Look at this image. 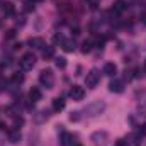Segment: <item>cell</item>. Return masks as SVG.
Wrapping results in <instances>:
<instances>
[{
    "label": "cell",
    "mask_w": 146,
    "mask_h": 146,
    "mask_svg": "<svg viewBox=\"0 0 146 146\" xmlns=\"http://www.w3.org/2000/svg\"><path fill=\"white\" fill-rule=\"evenodd\" d=\"M21 68L24 70V72H29V70H33L34 68V65H36V56L33 54V53H26L22 58H21Z\"/></svg>",
    "instance_id": "cell-1"
},
{
    "label": "cell",
    "mask_w": 146,
    "mask_h": 146,
    "mask_svg": "<svg viewBox=\"0 0 146 146\" xmlns=\"http://www.w3.org/2000/svg\"><path fill=\"white\" fill-rule=\"evenodd\" d=\"M39 82L46 87V88H53L54 85V73L51 70H42L39 73Z\"/></svg>",
    "instance_id": "cell-2"
},
{
    "label": "cell",
    "mask_w": 146,
    "mask_h": 146,
    "mask_svg": "<svg viewBox=\"0 0 146 146\" xmlns=\"http://www.w3.org/2000/svg\"><path fill=\"white\" fill-rule=\"evenodd\" d=\"M99 82H100V73H99V70L94 68V70H90V72L87 73V76H85V83H87L88 88H95Z\"/></svg>",
    "instance_id": "cell-3"
},
{
    "label": "cell",
    "mask_w": 146,
    "mask_h": 146,
    "mask_svg": "<svg viewBox=\"0 0 146 146\" xmlns=\"http://www.w3.org/2000/svg\"><path fill=\"white\" fill-rule=\"evenodd\" d=\"M104 109H106V104H104V102H100V100H97V102H94V104H90V106L87 107V112H88V115L95 117V115L102 114Z\"/></svg>",
    "instance_id": "cell-4"
},
{
    "label": "cell",
    "mask_w": 146,
    "mask_h": 146,
    "mask_svg": "<svg viewBox=\"0 0 146 146\" xmlns=\"http://www.w3.org/2000/svg\"><path fill=\"white\" fill-rule=\"evenodd\" d=\"M70 97H72L73 100H82V99L85 97V90H83V87H80V85H73L72 88H70Z\"/></svg>",
    "instance_id": "cell-5"
},
{
    "label": "cell",
    "mask_w": 146,
    "mask_h": 146,
    "mask_svg": "<svg viewBox=\"0 0 146 146\" xmlns=\"http://www.w3.org/2000/svg\"><path fill=\"white\" fill-rule=\"evenodd\" d=\"M109 90L114 94H121V92H124V83L121 80H112L109 83Z\"/></svg>",
    "instance_id": "cell-6"
},
{
    "label": "cell",
    "mask_w": 146,
    "mask_h": 146,
    "mask_svg": "<svg viewBox=\"0 0 146 146\" xmlns=\"http://www.w3.org/2000/svg\"><path fill=\"white\" fill-rule=\"evenodd\" d=\"M41 97H42V94H41V90H39L37 87H33V88L29 90V99H31L33 102H37V100H41Z\"/></svg>",
    "instance_id": "cell-7"
},
{
    "label": "cell",
    "mask_w": 146,
    "mask_h": 146,
    "mask_svg": "<svg viewBox=\"0 0 146 146\" xmlns=\"http://www.w3.org/2000/svg\"><path fill=\"white\" fill-rule=\"evenodd\" d=\"M2 9H3V12H5V15H14V14H15V5H14L12 2H5V3L2 5Z\"/></svg>",
    "instance_id": "cell-8"
},
{
    "label": "cell",
    "mask_w": 146,
    "mask_h": 146,
    "mask_svg": "<svg viewBox=\"0 0 146 146\" xmlns=\"http://www.w3.org/2000/svg\"><path fill=\"white\" fill-rule=\"evenodd\" d=\"M127 9V3L124 2V0H117L115 3H114V12L115 14H121V12H124Z\"/></svg>",
    "instance_id": "cell-9"
},
{
    "label": "cell",
    "mask_w": 146,
    "mask_h": 146,
    "mask_svg": "<svg viewBox=\"0 0 146 146\" xmlns=\"http://www.w3.org/2000/svg\"><path fill=\"white\" fill-rule=\"evenodd\" d=\"M104 73L109 75V76H114V75L117 73V66H115L114 63H106V66H104Z\"/></svg>",
    "instance_id": "cell-10"
},
{
    "label": "cell",
    "mask_w": 146,
    "mask_h": 146,
    "mask_svg": "<svg viewBox=\"0 0 146 146\" xmlns=\"http://www.w3.org/2000/svg\"><path fill=\"white\" fill-rule=\"evenodd\" d=\"M53 56H54V48H53V46L42 48V58H44V60H51Z\"/></svg>",
    "instance_id": "cell-11"
},
{
    "label": "cell",
    "mask_w": 146,
    "mask_h": 146,
    "mask_svg": "<svg viewBox=\"0 0 146 146\" xmlns=\"http://www.w3.org/2000/svg\"><path fill=\"white\" fill-rule=\"evenodd\" d=\"M63 109H65V100H63L61 97L54 99V100H53V110L60 112V110H63Z\"/></svg>",
    "instance_id": "cell-12"
},
{
    "label": "cell",
    "mask_w": 146,
    "mask_h": 146,
    "mask_svg": "<svg viewBox=\"0 0 146 146\" xmlns=\"http://www.w3.org/2000/svg\"><path fill=\"white\" fill-rule=\"evenodd\" d=\"M75 48H76V44H75V41H73V39H65V42H63V49H65L66 53L75 51Z\"/></svg>",
    "instance_id": "cell-13"
},
{
    "label": "cell",
    "mask_w": 146,
    "mask_h": 146,
    "mask_svg": "<svg viewBox=\"0 0 146 146\" xmlns=\"http://www.w3.org/2000/svg\"><path fill=\"white\" fill-rule=\"evenodd\" d=\"M72 139H73V136L70 133H65V131L61 133V139H60L61 141V146H70L72 145Z\"/></svg>",
    "instance_id": "cell-14"
},
{
    "label": "cell",
    "mask_w": 146,
    "mask_h": 146,
    "mask_svg": "<svg viewBox=\"0 0 146 146\" xmlns=\"http://www.w3.org/2000/svg\"><path fill=\"white\" fill-rule=\"evenodd\" d=\"M92 139H94L95 143H106L104 139H107V133H104V131H102V133H94V134H92Z\"/></svg>",
    "instance_id": "cell-15"
},
{
    "label": "cell",
    "mask_w": 146,
    "mask_h": 146,
    "mask_svg": "<svg viewBox=\"0 0 146 146\" xmlns=\"http://www.w3.org/2000/svg\"><path fill=\"white\" fill-rule=\"evenodd\" d=\"M29 44L34 46V48H42V46H44V41H42L41 37H31V39H29Z\"/></svg>",
    "instance_id": "cell-16"
},
{
    "label": "cell",
    "mask_w": 146,
    "mask_h": 146,
    "mask_svg": "<svg viewBox=\"0 0 146 146\" xmlns=\"http://www.w3.org/2000/svg\"><path fill=\"white\" fill-rule=\"evenodd\" d=\"M10 80H12V83L19 85V83H22V82H24V75H22V73H14Z\"/></svg>",
    "instance_id": "cell-17"
},
{
    "label": "cell",
    "mask_w": 146,
    "mask_h": 146,
    "mask_svg": "<svg viewBox=\"0 0 146 146\" xmlns=\"http://www.w3.org/2000/svg\"><path fill=\"white\" fill-rule=\"evenodd\" d=\"M90 51H92V41H83V44H82V53L87 54V53H90Z\"/></svg>",
    "instance_id": "cell-18"
},
{
    "label": "cell",
    "mask_w": 146,
    "mask_h": 146,
    "mask_svg": "<svg viewBox=\"0 0 146 146\" xmlns=\"http://www.w3.org/2000/svg\"><path fill=\"white\" fill-rule=\"evenodd\" d=\"M10 141H12V143H19V141H21V133H19V129H14V131L10 133Z\"/></svg>",
    "instance_id": "cell-19"
},
{
    "label": "cell",
    "mask_w": 146,
    "mask_h": 146,
    "mask_svg": "<svg viewBox=\"0 0 146 146\" xmlns=\"http://www.w3.org/2000/svg\"><path fill=\"white\" fill-rule=\"evenodd\" d=\"M54 63H56L58 68H65V66H66V60H65V58H56Z\"/></svg>",
    "instance_id": "cell-20"
},
{
    "label": "cell",
    "mask_w": 146,
    "mask_h": 146,
    "mask_svg": "<svg viewBox=\"0 0 146 146\" xmlns=\"http://www.w3.org/2000/svg\"><path fill=\"white\" fill-rule=\"evenodd\" d=\"M53 41H54V44H63V42H65V37L61 36V34H54Z\"/></svg>",
    "instance_id": "cell-21"
},
{
    "label": "cell",
    "mask_w": 146,
    "mask_h": 146,
    "mask_svg": "<svg viewBox=\"0 0 146 146\" xmlns=\"http://www.w3.org/2000/svg\"><path fill=\"white\" fill-rule=\"evenodd\" d=\"M24 10H26V12H33V10H34V2H31V0H29V2H26Z\"/></svg>",
    "instance_id": "cell-22"
},
{
    "label": "cell",
    "mask_w": 146,
    "mask_h": 146,
    "mask_svg": "<svg viewBox=\"0 0 146 146\" xmlns=\"http://www.w3.org/2000/svg\"><path fill=\"white\" fill-rule=\"evenodd\" d=\"M78 119H80V115H78V112H72V114H70V121H72V122H76Z\"/></svg>",
    "instance_id": "cell-23"
},
{
    "label": "cell",
    "mask_w": 146,
    "mask_h": 146,
    "mask_svg": "<svg viewBox=\"0 0 146 146\" xmlns=\"http://www.w3.org/2000/svg\"><path fill=\"white\" fill-rule=\"evenodd\" d=\"M14 36H15V31H14V29H10V31H7V39H12Z\"/></svg>",
    "instance_id": "cell-24"
},
{
    "label": "cell",
    "mask_w": 146,
    "mask_h": 146,
    "mask_svg": "<svg viewBox=\"0 0 146 146\" xmlns=\"http://www.w3.org/2000/svg\"><path fill=\"white\" fill-rule=\"evenodd\" d=\"M78 146H80V145H78Z\"/></svg>",
    "instance_id": "cell-25"
}]
</instances>
